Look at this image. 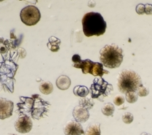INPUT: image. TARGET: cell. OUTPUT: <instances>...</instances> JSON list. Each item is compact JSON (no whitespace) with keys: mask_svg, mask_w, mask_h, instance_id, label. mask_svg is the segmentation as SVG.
Listing matches in <instances>:
<instances>
[{"mask_svg":"<svg viewBox=\"0 0 152 135\" xmlns=\"http://www.w3.org/2000/svg\"><path fill=\"white\" fill-rule=\"evenodd\" d=\"M83 30L87 37L104 35L106 30V22L98 12H89L85 14L82 19Z\"/></svg>","mask_w":152,"mask_h":135,"instance_id":"cell-1","label":"cell"},{"mask_svg":"<svg viewBox=\"0 0 152 135\" xmlns=\"http://www.w3.org/2000/svg\"><path fill=\"white\" fill-rule=\"evenodd\" d=\"M99 53L102 64L111 69L119 67L123 60V51L115 44L104 46Z\"/></svg>","mask_w":152,"mask_h":135,"instance_id":"cell-2","label":"cell"},{"mask_svg":"<svg viewBox=\"0 0 152 135\" xmlns=\"http://www.w3.org/2000/svg\"><path fill=\"white\" fill-rule=\"evenodd\" d=\"M141 85V78L134 71L124 70L118 77V89L122 93L126 94L129 92H136Z\"/></svg>","mask_w":152,"mask_h":135,"instance_id":"cell-3","label":"cell"},{"mask_svg":"<svg viewBox=\"0 0 152 135\" xmlns=\"http://www.w3.org/2000/svg\"><path fill=\"white\" fill-rule=\"evenodd\" d=\"M90 89L91 95L93 99H97L100 101H104L105 97L110 96L114 90L112 85L106 82L102 77L95 78Z\"/></svg>","mask_w":152,"mask_h":135,"instance_id":"cell-4","label":"cell"},{"mask_svg":"<svg viewBox=\"0 0 152 135\" xmlns=\"http://www.w3.org/2000/svg\"><path fill=\"white\" fill-rule=\"evenodd\" d=\"M20 19L27 26H33L38 23L41 19L39 9L34 6H27L20 12Z\"/></svg>","mask_w":152,"mask_h":135,"instance_id":"cell-5","label":"cell"},{"mask_svg":"<svg viewBox=\"0 0 152 135\" xmlns=\"http://www.w3.org/2000/svg\"><path fill=\"white\" fill-rule=\"evenodd\" d=\"M14 126L20 133H28L33 128V122L27 116H20L16 121Z\"/></svg>","mask_w":152,"mask_h":135,"instance_id":"cell-6","label":"cell"},{"mask_svg":"<svg viewBox=\"0 0 152 135\" xmlns=\"http://www.w3.org/2000/svg\"><path fill=\"white\" fill-rule=\"evenodd\" d=\"M14 109V103L5 98H0V119L4 120L10 117Z\"/></svg>","mask_w":152,"mask_h":135,"instance_id":"cell-7","label":"cell"},{"mask_svg":"<svg viewBox=\"0 0 152 135\" xmlns=\"http://www.w3.org/2000/svg\"><path fill=\"white\" fill-rule=\"evenodd\" d=\"M64 132L65 135H82L84 134L85 131L79 122L70 120L65 124Z\"/></svg>","mask_w":152,"mask_h":135,"instance_id":"cell-8","label":"cell"},{"mask_svg":"<svg viewBox=\"0 0 152 135\" xmlns=\"http://www.w3.org/2000/svg\"><path fill=\"white\" fill-rule=\"evenodd\" d=\"M72 115L76 121L79 123H85L89 118V112L88 109L80 105L76 106L74 108Z\"/></svg>","mask_w":152,"mask_h":135,"instance_id":"cell-9","label":"cell"},{"mask_svg":"<svg viewBox=\"0 0 152 135\" xmlns=\"http://www.w3.org/2000/svg\"><path fill=\"white\" fill-rule=\"evenodd\" d=\"M103 65L102 63L99 62H93L91 66L89 73L95 76V77H102L103 75L105 74H109L110 72L108 71L105 70L104 69Z\"/></svg>","mask_w":152,"mask_h":135,"instance_id":"cell-10","label":"cell"},{"mask_svg":"<svg viewBox=\"0 0 152 135\" xmlns=\"http://www.w3.org/2000/svg\"><path fill=\"white\" fill-rule=\"evenodd\" d=\"M71 80L69 77L66 75H62L58 78L56 80V85L60 90H67L70 87Z\"/></svg>","mask_w":152,"mask_h":135,"instance_id":"cell-11","label":"cell"},{"mask_svg":"<svg viewBox=\"0 0 152 135\" xmlns=\"http://www.w3.org/2000/svg\"><path fill=\"white\" fill-rule=\"evenodd\" d=\"M61 44L60 39H58L56 36H51L49 39V42L48 43V47L53 52H57L60 50V45Z\"/></svg>","mask_w":152,"mask_h":135,"instance_id":"cell-12","label":"cell"},{"mask_svg":"<svg viewBox=\"0 0 152 135\" xmlns=\"http://www.w3.org/2000/svg\"><path fill=\"white\" fill-rule=\"evenodd\" d=\"M84 134L85 135H101L100 124L98 123L90 124L89 126H87Z\"/></svg>","mask_w":152,"mask_h":135,"instance_id":"cell-13","label":"cell"},{"mask_svg":"<svg viewBox=\"0 0 152 135\" xmlns=\"http://www.w3.org/2000/svg\"><path fill=\"white\" fill-rule=\"evenodd\" d=\"M39 90L44 95H49L53 92V85L50 81H43L39 85Z\"/></svg>","mask_w":152,"mask_h":135,"instance_id":"cell-14","label":"cell"},{"mask_svg":"<svg viewBox=\"0 0 152 135\" xmlns=\"http://www.w3.org/2000/svg\"><path fill=\"white\" fill-rule=\"evenodd\" d=\"M73 93L76 96L80 97H85L89 94V89L85 86L78 85L75 87L73 89Z\"/></svg>","mask_w":152,"mask_h":135,"instance_id":"cell-15","label":"cell"},{"mask_svg":"<svg viewBox=\"0 0 152 135\" xmlns=\"http://www.w3.org/2000/svg\"><path fill=\"white\" fill-rule=\"evenodd\" d=\"M115 108L113 104L111 103H107L105 104L102 108V112L103 114L106 116H111L114 114Z\"/></svg>","mask_w":152,"mask_h":135,"instance_id":"cell-16","label":"cell"},{"mask_svg":"<svg viewBox=\"0 0 152 135\" xmlns=\"http://www.w3.org/2000/svg\"><path fill=\"white\" fill-rule=\"evenodd\" d=\"M94 101L91 100L90 98L87 97H83L81 99L79 100V105L87 109H90L93 108L94 105Z\"/></svg>","mask_w":152,"mask_h":135,"instance_id":"cell-17","label":"cell"},{"mask_svg":"<svg viewBox=\"0 0 152 135\" xmlns=\"http://www.w3.org/2000/svg\"><path fill=\"white\" fill-rule=\"evenodd\" d=\"M138 99V95L136 92H129L126 93V100L129 104H134Z\"/></svg>","mask_w":152,"mask_h":135,"instance_id":"cell-18","label":"cell"},{"mask_svg":"<svg viewBox=\"0 0 152 135\" xmlns=\"http://www.w3.org/2000/svg\"><path fill=\"white\" fill-rule=\"evenodd\" d=\"M149 90L148 89V87H145V86L142 84L138 89H137L136 93L138 96L140 97H146L149 95Z\"/></svg>","mask_w":152,"mask_h":135,"instance_id":"cell-19","label":"cell"},{"mask_svg":"<svg viewBox=\"0 0 152 135\" xmlns=\"http://www.w3.org/2000/svg\"><path fill=\"white\" fill-rule=\"evenodd\" d=\"M134 119V117L131 113L126 112L122 116V121H123L125 124H131L133 122Z\"/></svg>","mask_w":152,"mask_h":135,"instance_id":"cell-20","label":"cell"},{"mask_svg":"<svg viewBox=\"0 0 152 135\" xmlns=\"http://www.w3.org/2000/svg\"><path fill=\"white\" fill-rule=\"evenodd\" d=\"M72 62H74V63L72 64V66H74V67L76 68H78L80 62H81V58H80V56L79 55H78V54H75V55L72 56Z\"/></svg>","mask_w":152,"mask_h":135,"instance_id":"cell-21","label":"cell"},{"mask_svg":"<svg viewBox=\"0 0 152 135\" xmlns=\"http://www.w3.org/2000/svg\"><path fill=\"white\" fill-rule=\"evenodd\" d=\"M114 104L117 105V106H120V105H122L124 103V98L122 95H117V96L114 98Z\"/></svg>","mask_w":152,"mask_h":135,"instance_id":"cell-22","label":"cell"},{"mask_svg":"<svg viewBox=\"0 0 152 135\" xmlns=\"http://www.w3.org/2000/svg\"><path fill=\"white\" fill-rule=\"evenodd\" d=\"M136 12L139 15H143L145 14V5L143 4H139L136 7Z\"/></svg>","mask_w":152,"mask_h":135,"instance_id":"cell-23","label":"cell"},{"mask_svg":"<svg viewBox=\"0 0 152 135\" xmlns=\"http://www.w3.org/2000/svg\"><path fill=\"white\" fill-rule=\"evenodd\" d=\"M145 14L147 15H152V4H147L145 5Z\"/></svg>","mask_w":152,"mask_h":135,"instance_id":"cell-24","label":"cell"},{"mask_svg":"<svg viewBox=\"0 0 152 135\" xmlns=\"http://www.w3.org/2000/svg\"><path fill=\"white\" fill-rule=\"evenodd\" d=\"M95 5H96V4L93 0H91V1H89V3H88V6L90 7V8H94V7L95 6Z\"/></svg>","mask_w":152,"mask_h":135,"instance_id":"cell-25","label":"cell"},{"mask_svg":"<svg viewBox=\"0 0 152 135\" xmlns=\"http://www.w3.org/2000/svg\"><path fill=\"white\" fill-rule=\"evenodd\" d=\"M0 52L1 53H5L6 52V49L4 46H1L0 47Z\"/></svg>","mask_w":152,"mask_h":135,"instance_id":"cell-26","label":"cell"},{"mask_svg":"<svg viewBox=\"0 0 152 135\" xmlns=\"http://www.w3.org/2000/svg\"><path fill=\"white\" fill-rule=\"evenodd\" d=\"M4 37H2V36H0V44L3 43V42H4Z\"/></svg>","mask_w":152,"mask_h":135,"instance_id":"cell-27","label":"cell"},{"mask_svg":"<svg viewBox=\"0 0 152 135\" xmlns=\"http://www.w3.org/2000/svg\"><path fill=\"white\" fill-rule=\"evenodd\" d=\"M141 135H151L149 133H148V132H143V133L141 134Z\"/></svg>","mask_w":152,"mask_h":135,"instance_id":"cell-28","label":"cell"},{"mask_svg":"<svg viewBox=\"0 0 152 135\" xmlns=\"http://www.w3.org/2000/svg\"><path fill=\"white\" fill-rule=\"evenodd\" d=\"M4 1V0H0V1Z\"/></svg>","mask_w":152,"mask_h":135,"instance_id":"cell-29","label":"cell"},{"mask_svg":"<svg viewBox=\"0 0 152 135\" xmlns=\"http://www.w3.org/2000/svg\"><path fill=\"white\" fill-rule=\"evenodd\" d=\"M20 1H21V0H20Z\"/></svg>","mask_w":152,"mask_h":135,"instance_id":"cell-30","label":"cell"}]
</instances>
